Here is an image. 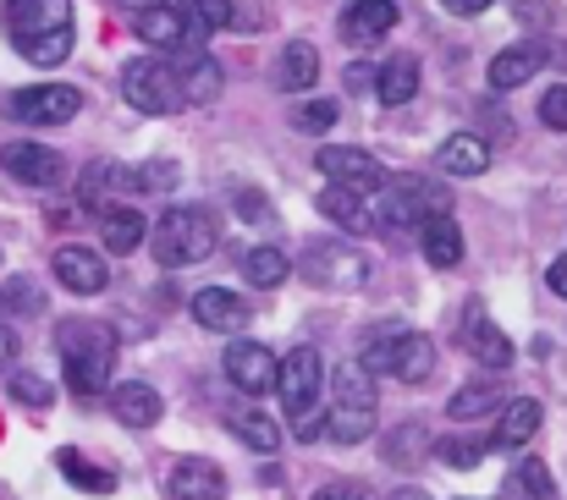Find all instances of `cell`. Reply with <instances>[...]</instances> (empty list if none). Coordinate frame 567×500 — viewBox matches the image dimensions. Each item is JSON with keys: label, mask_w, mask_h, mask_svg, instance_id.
<instances>
[{"label": "cell", "mask_w": 567, "mask_h": 500, "mask_svg": "<svg viewBox=\"0 0 567 500\" xmlns=\"http://www.w3.org/2000/svg\"><path fill=\"white\" fill-rule=\"evenodd\" d=\"M320 385H326V363H320L315 346H292V352L276 363V396H281V407H287L292 424H309V418H315Z\"/></svg>", "instance_id": "6"}, {"label": "cell", "mask_w": 567, "mask_h": 500, "mask_svg": "<svg viewBox=\"0 0 567 500\" xmlns=\"http://www.w3.org/2000/svg\"><path fill=\"white\" fill-rule=\"evenodd\" d=\"M166 496L172 500H226V473L204 457H183L166 473Z\"/></svg>", "instance_id": "20"}, {"label": "cell", "mask_w": 567, "mask_h": 500, "mask_svg": "<svg viewBox=\"0 0 567 500\" xmlns=\"http://www.w3.org/2000/svg\"><path fill=\"white\" fill-rule=\"evenodd\" d=\"M320 215H326V220H337V226H342V231H353V237L375 231V209H364V198H359V192H348V187H326V192H320Z\"/></svg>", "instance_id": "27"}, {"label": "cell", "mask_w": 567, "mask_h": 500, "mask_svg": "<svg viewBox=\"0 0 567 500\" xmlns=\"http://www.w3.org/2000/svg\"><path fill=\"white\" fill-rule=\"evenodd\" d=\"M50 270H55V281H61L66 292H78V298H94V292H105V287H111V270H105V259H100L94 248H78V242L55 248Z\"/></svg>", "instance_id": "13"}, {"label": "cell", "mask_w": 567, "mask_h": 500, "mask_svg": "<svg viewBox=\"0 0 567 500\" xmlns=\"http://www.w3.org/2000/svg\"><path fill=\"white\" fill-rule=\"evenodd\" d=\"M11 122H28V127H61L83 111V94L72 83H33V88H17L6 100Z\"/></svg>", "instance_id": "7"}, {"label": "cell", "mask_w": 567, "mask_h": 500, "mask_svg": "<svg viewBox=\"0 0 567 500\" xmlns=\"http://www.w3.org/2000/svg\"><path fill=\"white\" fill-rule=\"evenodd\" d=\"M391 500H424V496H419V490H396Z\"/></svg>", "instance_id": "50"}, {"label": "cell", "mask_w": 567, "mask_h": 500, "mask_svg": "<svg viewBox=\"0 0 567 500\" xmlns=\"http://www.w3.org/2000/svg\"><path fill=\"white\" fill-rule=\"evenodd\" d=\"M540 122H546L551 133H567V83L546 88V100H540Z\"/></svg>", "instance_id": "42"}, {"label": "cell", "mask_w": 567, "mask_h": 500, "mask_svg": "<svg viewBox=\"0 0 567 500\" xmlns=\"http://www.w3.org/2000/svg\"><path fill=\"white\" fill-rule=\"evenodd\" d=\"M220 242V220L198 204H177L155 220V259L166 270H188V264H204Z\"/></svg>", "instance_id": "2"}, {"label": "cell", "mask_w": 567, "mask_h": 500, "mask_svg": "<svg viewBox=\"0 0 567 500\" xmlns=\"http://www.w3.org/2000/svg\"><path fill=\"white\" fill-rule=\"evenodd\" d=\"M11 363H17V331H11V325H0V374H6Z\"/></svg>", "instance_id": "44"}, {"label": "cell", "mask_w": 567, "mask_h": 500, "mask_svg": "<svg viewBox=\"0 0 567 500\" xmlns=\"http://www.w3.org/2000/svg\"><path fill=\"white\" fill-rule=\"evenodd\" d=\"M287 275H292V259H287L281 248H248V253H243V281H248L254 292L281 287Z\"/></svg>", "instance_id": "32"}, {"label": "cell", "mask_w": 567, "mask_h": 500, "mask_svg": "<svg viewBox=\"0 0 567 500\" xmlns=\"http://www.w3.org/2000/svg\"><path fill=\"white\" fill-rule=\"evenodd\" d=\"M518 490H524V500H557V490H551V468L546 462H518Z\"/></svg>", "instance_id": "38"}, {"label": "cell", "mask_w": 567, "mask_h": 500, "mask_svg": "<svg viewBox=\"0 0 567 500\" xmlns=\"http://www.w3.org/2000/svg\"><path fill=\"white\" fill-rule=\"evenodd\" d=\"M463 346H468V357L485 363V368H507V363H513V341H507V331H502L480 303L463 314Z\"/></svg>", "instance_id": "18"}, {"label": "cell", "mask_w": 567, "mask_h": 500, "mask_svg": "<svg viewBox=\"0 0 567 500\" xmlns=\"http://www.w3.org/2000/svg\"><path fill=\"white\" fill-rule=\"evenodd\" d=\"M226 379H231L243 396L276 390V352L259 346V341H248V335H237V341L226 346Z\"/></svg>", "instance_id": "10"}, {"label": "cell", "mask_w": 567, "mask_h": 500, "mask_svg": "<svg viewBox=\"0 0 567 500\" xmlns=\"http://www.w3.org/2000/svg\"><path fill=\"white\" fill-rule=\"evenodd\" d=\"M61 368H66V385L78 396L111 390V368H116V335H111V325H100V320L61 325Z\"/></svg>", "instance_id": "1"}, {"label": "cell", "mask_w": 567, "mask_h": 500, "mask_svg": "<svg viewBox=\"0 0 567 500\" xmlns=\"http://www.w3.org/2000/svg\"><path fill=\"white\" fill-rule=\"evenodd\" d=\"M55 468L66 473V485H78V490H89V496H111V490H116V473L94 468V462L78 457V451H55Z\"/></svg>", "instance_id": "34"}, {"label": "cell", "mask_w": 567, "mask_h": 500, "mask_svg": "<svg viewBox=\"0 0 567 500\" xmlns=\"http://www.w3.org/2000/svg\"><path fill=\"white\" fill-rule=\"evenodd\" d=\"M127 11H155V6H172V0H122Z\"/></svg>", "instance_id": "49"}, {"label": "cell", "mask_w": 567, "mask_h": 500, "mask_svg": "<svg viewBox=\"0 0 567 500\" xmlns=\"http://www.w3.org/2000/svg\"><path fill=\"white\" fill-rule=\"evenodd\" d=\"M111 413L127 429H155L161 413H166V402H161V390L150 379H122V385H111Z\"/></svg>", "instance_id": "19"}, {"label": "cell", "mask_w": 567, "mask_h": 500, "mask_svg": "<svg viewBox=\"0 0 567 500\" xmlns=\"http://www.w3.org/2000/svg\"><path fill=\"white\" fill-rule=\"evenodd\" d=\"M337 116H342V105H337V100H309V105L292 116V127H298V133H331V127H337Z\"/></svg>", "instance_id": "36"}, {"label": "cell", "mask_w": 567, "mask_h": 500, "mask_svg": "<svg viewBox=\"0 0 567 500\" xmlns=\"http://www.w3.org/2000/svg\"><path fill=\"white\" fill-rule=\"evenodd\" d=\"M100 242H105L111 253H133V248L144 242V215H138L133 204L105 209V215H100Z\"/></svg>", "instance_id": "31"}, {"label": "cell", "mask_w": 567, "mask_h": 500, "mask_svg": "<svg viewBox=\"0 0 567 500\" xmlns=\"http://www.w3.org/2000/svg\"><path fill=\"white\" fill-rule=\"evenodd\" d=\"M375 204L385 231H419L430 215H446V192L430 187V176H385Z\"/></svg>", "instance_id": "5"}, {"label": "cell", "mask_w": 567, "mask_h": 500, "mask_svg": "<svg viewBox=\"0 0 567 500\" xmlns=\"http://www.w3.org/2000/svg\"><path fill=\"white\" fill-rule=\"evenodd\" d=\"M396 28V0H348L342 6V39L353 50H375Z\"/></svg>", "instance_id": "15"}, {"label": "cell", "mask_w": 567, "mask_h": 500, "mask_svg": "<svg viewBox=\"0 0 567 500\" xmlns=\"http://www.w3.org/2000/svg\"><path fill=\"white\" fill-rule=\"evenodd\" d=\"M518 17H529V22H546V6H535V0H524V6H518Z\"/></svg>", "instance_id": "48"}, {"label": "cell", "mask_w": 567, "mask_h": 500, "mask_svg": "<svg viewBox=\"0 0 567 500\" xmlns=\"http://www.w3.org/2000/svg\"><path fill=\"white\" fill-rule=\"evenodd\" d=\"M188 314L215 335H237L243 325H248V303H243L231 287H204V292H193Z\"/></svg>", "instance_id": "17"}, {"label": "cell", "mask_w": 567, "mask_h": 500, "mask_svg": "<svg viewBox=\"0 0 567 500\" xmlns=\"http://www.w3.org/2000/svg\"><path fill=\"white\" fill-rule=\"evenodd\" d=\"M72 0H6V33L11 44H39L55 33H72Z\"/></svg>", "instance_id": "9"}, {"label": "cell", "mask_w": 567, "mask_h": 500, "mask_svg": "<svg viewBox=\"0 0 567 500\" xmlns=\"http://www.w3.org/2000/svg\"><path fill=\"white\" fill-rule=\"evenodd\" d=\"M11 402H22V407H50V385L22 368V374H11Z\"/></svg>", "instance_id": "39"}, {"label": "cell", "mask_w": 567, "mask_h": 500, "mask_svg": "<svg viewBox=\"0 0 567 500\" xmlns=\"http://www.w3.org/2000/svg\"><path fill=\"white\" fill-rule=\"evenodd\" d=\"M419 248H424V259H430L435 270H452V264L463 259V226H457L452 215H430V220L419 226Z\"/></svg>", "instance_id": "24"}, {"label": "cell", "mask_w": 567, "mask_h": 500, "mask_svg": "<svg viewBox=\"0 0 567 500\" xmlns=\"http://www.w3.org/2000/svg\"><path fill=\"white\" fill-rule=\"evenodd\" d=\"M0 166L11 181H22V187H55L66 170H61V155L55 149H44V144H6L0 149Z\"/></svg>", "instance_id": "16"}, {"label": "cell", "mask_w": 567, "mask_h": 500, "mask_svg": "<svg viewBox=\"0 0 567 500\" xmlns=\"http://www.w3.org/2000/svg\"><path fill=\"white\" fill-rule=\"evenodd\" d=\"M540 402L535 396H518V402H507L502 407V424H496V435H491V446L496 451H518V446H529L535 435H540Z\"/></svg>", "instance_id": "23"}, {"label": "cell", "mask_w": 567, "mask_h": 500, "mask_svg": "<svg viewBox=\"0 0 567 500\" xmlns=\"http://www.w3.org/2000/svg\"><path fill=\"white\" fill-rule=\"evenodd\" d=\"M491 407H502V385H496V379H474V385H463V390L446 402V418L468 424V418H485Z\"/></svg>", "instance_id": "33"}, {"label": "cell", "mask_w": 567, "mask_h": 500, "mask_svg": "<svg viewBox=\"0 0 567 500\" xmlns=\"http://www.w3.org/2000/svg\"><path fill=\"white\" fill-rule=\"evenodd\" d=\"M226 424H231V435H237L248 451H259V457H276V451H281V429H276L259 407H231Z\"/></svg>", "instance_id": "28"}, {"label": "cell", "mask_w": 567, "mask_h": 500, "mask_svg": "<svg viewBox=\"0 0 567 500\" xmlns=\"http://www.w3.org/2000/svg\"><path fill=\"white\" fill-rule=\"evenodd\" d=\"M446 11H457V17H480V11H491V0H441Z\"/></svg>", "instance_id": "47"}, {"label": "cell", "mask_w": 567, "mask_h": 500, "mask_svg": "<svg viewBox=\"0 0 567 500\" xmlns=\"http://www.w3.org/2000/svg\"><path fill=\"white\" fill-rule=\"evenodd\" d=\"M315 500H375V496H370L364 485H353V479H342V485H326V490H320V496H315Z\"/></svg>", "instance_id": "43"}, {"label": "cell", "mask_w": 567, "mask_h": 500, "mask_svg": "<svg viewBox=\"0 0 567 500\" xmlns=\"http://www.w3.org/2000/svg\"><path fill=\"white\" fill-rule=\"evenodd\" d=\"M133 170H138V192H166V187H177V176H183L172 160H150V166H133Z\"/></svg>", "instance_id": "40"}, {"label": "cell", "mask_w": 567, "mask_h": 500, "mask_svg": "<svg viewBox=\"0 0 567 500\" xmlns=\"http://www.w3.org/2000/svg\"><path fill=\"white\" fill-rule=\"evenodd\" d=\"M220 61L215 55H188V66L177 72V88H183V105H209L220 100Z\"/></svg>", "instance_id": "30"}, {"label": "cell", "mask_w": 567, "mask_h": 500, "mask_svg": "<svg viewBox=\"0 0 567 500\" xmlns=\"http://www.w3.org/2000/svg\"><path fill=\"white\" fill-rule=\"evenodd\" d=\"M380 424V402H375V379L348 363L337 368V402H331V418H326V435L342 440V446H364Z\"/></svg>", "instance_id": "3"}, {"label": "cell", "mask_w": 567, "mask_h": 500, "mask_svg": "<svg viewBox=\"0 0 567 500\" xmlns=\"http://www.w3.org/2000/svg\"><path fill=\"white\" fill-rule=\"evenodd\" d=\"M315 77H320V50H315L309 39H287L281 55H276L270 83H276L281 94H298V88H315Z\"/></svg>", "instance_id": "22"}, {"label": "cell", "mask_w": 567, "mask_h": 500, "mask_svg": "<svg viewBox=\"0 0 567 500\" xmlns=\"http://www.w3.org/2000/svg\"><path fill=\"white\" fill-rule=\"evenodd\" d=\"M127 192H138V170L122 166V160H100V166H89L78 176V198L89 204V209H116Z\"/></svg>", "instance_id": "14"}, {"label": "cell", "mask_w": 567, "mask_h": 500, "mask_svg": "<svg viewBox=\"0 0 567 500\" xmlns=\"http://www.w3.org/2000/svg\"><path fill=\"white\" fill-rule=\"evenodd\" d=\"M419 451H430V440H424V429H419V424H402V429L385 440V457H391L396 468H408Z\"/></svg>", "instance_id": "37"}, {"label": "cell", "mask_w": 567, "mask_h": 500, "mask_svg": "<svg viewBox=\"0 0 567 500\" xmlns=\"http://www.w3.org/2000/svg\"><path fill=\"white\" fill-rule=\"evenodd\" d=\"M122 100L138 116H177L183 111V88H177V66L161 55H133L122 61Z\"/></svg>", "instance_id": "4"}, {"label": "cell", "mask_w": 567, "mask_h": 500, "mask_svg": "<svg viewBox=\"0 0 567 500\" xmlns=\"http://www.w3.org/2000/svg\"><path fill=\"white\" fill-rule=\"evenodd\" d=\"M150 50H161V61L166 55H204V28L193 22L188 11H177V6H155V11H138V28H133Z\"/></svg>", "instance_id": "8"}, {"label": "cell", "mask_w": 567, "mask_h": 500, "mask_svg": "<svg viewBox=\"0 0 567 500\" xmlns=\"http://www.w3.org/2000/svg\"><path fill=\"white\" fill-rule=\"evenodd\" d=\"M430 368H435V346H430V335L402 331L396 357H391V379H402V385H424V379H430Z\"/></svg>", "instance_id": "26"}, {"label": "cell", "mask_w": 567, "mask_h": 500, "mask_svg": "<svg viewBox=\"0 0 567 500\" xmlns=\"http://www.w3.org/2000/svg\"><path fill=\"white\" fill-rule=\"evenodd\" d=\"M546 55H551V50H546L540 39H518V44H507V50L491 61V88H496V94L524 88V83H529V77L546 66Z\"/></svg>", "instance_id": "21"}, {"label": "cell", "mask_w": 567, "mask_h": 500, "mask_svg": "<svg viewBox=\"0 0 567 500\" xmlns=\"http://www.w3.org/2000/svg\"><path fill=\"white\" fill-rule=\"evenodd\" d=\"M546 287H551L557 298H567V253L557 259V264H551V270H546Z\"/></svg>", "instance_id": "46"}, {"label": "cell", "mask_w": 567, "mask_h": 500, "mask_svg": "<svg viewBox=\"0 0 567 500\" xmlns=\"http://www.w3.org/2000/svg\"><path fill=\"white\" fill-rule=\"evenodd\" d=\"M315 166L326 170V187H348V192H370L385 181V170L370 149H353V144H342V149H320L315 155Z\"/></svg>", "instance_id": "11"}, {"label": "cell", "mask_w": 567, "mask_h": 500, "mask_svg": "<svg viewBox=\"0 0 567 500\" xmlns=\"http://www.w3.org/2000/svg\"><path fill=\"white\" fill-rule=\"evenodd\" d=\"M237 209H243V215H248V220H265V215H270V209H265V198H259V192H237Z\"/></svg>", "instance_id": "45"}, {"label": "cell", "mask_w": 567, "mask_h": 500, "mask_svg": "<svg viewBox=\"0 0 567 500\" xmlns=\"http://www.w3.org/2000/svg\"><path fill=\"white\" fill-rule=\"evenodd\" d=\"M193 22H198L204 33L231 28V0H193Z\"/></svg>", "instance_id": "41"}, {"label": "cell", "mask_w": 567, "mask_h": 500, "mask_svg": "<svg viewBox=\"0 0 567 500\" xmlns=\"http://www.w3.org/2000/svg\"><path fill=\"white\" fill-rule=\"evenodd\" d=\"M413 94H419V61H413V55H391L385 66H375L380 105H408Z\"/></svg>", "instance_id": "29"}, {"label": "cell", "mask_w": 567, "mask_h": 500, "mask_svg": "<svg viewBox=\"0 0 567 500\" xmlns=\"http://www.w3.org/2000/svg\"><path fill=\"white\" fill-rule=\"evenodd\" d=\"M303 275L315 281V287H364V275H370V264L353 253V248H337V242H315L309 253H303Z\"/></svg>", "instance_id": "12"}, {"label": "cell", "mask_w": 567, "mask_h": 500, "mask_svg": "<svg viewBox=\"0 0 567 500\" xmlns=\"http://www.w3.org/2000/svg\"><path fill=\"white\" fill-rule=\"evenodd\" d=\"M485 440H468V435H446V440H435V457L446 462V468H480L485 462Z\"/></svg>", "instance_id": "35"}, {"label": "cell", "mask_w": 567, "mask_h": 500, "mask_svg": "<svg viewBox=\"0 0 567 500\" xmlns=\"http://www.w3.org/2000/svg\"><path fill=\"white\" fill-rule=\"evenodd\" d=\"M435 166L446 170V176H480V170L491 166V144H485L480 133H452V138L435 149Z\"/></svg>", "instance_id": "25"}]
</instances>
